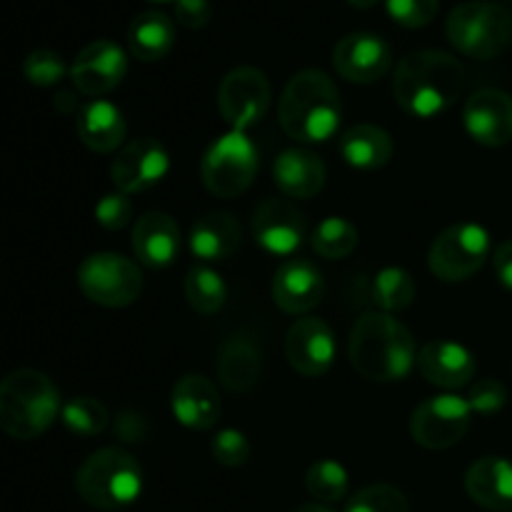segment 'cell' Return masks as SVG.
<instances>
[{
    "instance_id": "cell-1",
    "label": "cell",
    "mask_w": 512,
    "mask_h": 512,
    "mask_svg": "<svg viewBox=\"0 0 512 512\" xmlns=\"http://www.w3.org/2000/svg\"><path fill=\"white\" fill-rule=\"evenodd\" d=\"M463 88V63L445 50H415L395 68V100L415 118H435L448 110L460 98Z\"/></svg>"
},
{
    "instance_id": "cell-2",
    "label": "cell",
    "mask_w": 512,
    "mask_h": 512,
    "mask_svg": "<svg viewBox=\"0 0 512 512\" xmlns=\"http://www.w3.org/2000/svg\"><path fill=\"white\" fill-rule=\"evenodd\" d=\"M348 355L353 368L375 383L408 378L413 365L418 363L413 333L390 313H365L353 325Z\"/></svg>"
},
{
    "instance_id": "cell-3",
    "label": "cell",
    "mask_w": 512,
    "mask_h": 512,
    "mask_svg": "<svg viewBox=\"0 0 512 512\" xmlns=\"http://www.w3.org/2000/svg\"><path fill=\"white\" fill-rule=\"evenodd\" d=\"M278 115L288 138L323 143L333 138L343 118L338 85L323 70H300L285 85Z\"/></svg>"
},
{
    "instance_id": "cell-4",
    "label": "cell",
    "mask_w": 512,
    "mask_h": 512,
    "mask_svg": "<svg viewBox=\"0 0 512 512\" xmlns=\"http://www.w3.org/2000/svg\"><path fill=\"white\" fill-rule=\"evenodd\" d=\"M63 413L53 380L33 368L13 370L0 385V428L13 440H35Z\"/></svg>"
},
{
    "instance_id": "cell-5",
    "label": "cell",
    "mask_w": 512,
    "mask_h": 512,
    "mask_svg": "<svg viewBox=\"0 0 512 512\" xmlns=\"http://www.w3.org/2000/svg\"><path fill=\"white\" fill-rule=\"evenodd\" d=\"M75 490L95 510H123L143 493V468L120 448H100L75 473Z\"/></svg>"
},
{
    "instance_id": "cell-6",
    "label": "cell",
    "mask_w": 512,
    "mask_h": 512,
    "mask_svg": "<svg viewBox=\"0 0 512 512\" xmlns=\"http://www.w3.org/2000/svg\"><path fill=\"white\" fill-rule=\"evenodd\" d=\"M445 35L468 58L490 60L510 45L512 13L493 0H468L450 10Z\"/></svg>"
},
{
    "instance_id": "cell-7",
    "label": "cell",
    "mask_w": 512,
    "mask_h": 512,
    "mask_svg": "<svg viewBox=\"0 0 512 512\" xmlns=\"http://www.w3.org/2000/svg\"><path fill=\"white\" fill-rule=\"evenodd\" d=\"M258 173V150L253 140L240 130L220 135L203 155L200 178L203 185L218 198H238L250 188Z\"/></svg>"
},
{
    "instance_id": "cell-8",
    "label": "cell",
    "mask_w": 512,
    "mask_h": 512,
    "mask_svg": "<svg viewBox=\"0 0 512 512\" xmlns=\"http://www.w3.org/2000/svg\"><path fill=\"white\" fill-rule=\"evenodd\" d=\"M78 288L90 303L103 308H128L143 293V273L118 253H95L78 268Z\"/></svg>"
},
{
    "instance_id": "cell-9",
    "label": "cell",
    "mask_w": 512,
    "mask_h": 512,
    "mask_svg": "<svg viewBox=\"0 0 512 512\" xmlns=\"http://www.w3.org/2000/svg\"><path fill=\"white\" fill-rule=\"evenodd\" d=\"M488 253V230L475 223L450 225L430 245V273L443 280V283H460V280L473 278L483 268Z\"/></svg>"
},
{
    "instance_id": "cell-10",
    "label": "cell",
    "mask_w": 512,
    "mask_h": 512,
    "mask_svg": "<svg viewBox=\"0 0 512 512\" xmlns=\"http://www.w3.org/2000/svg\"><path fill=\"white\" fill-rule=\"evenodd\" d=\"M273 98L268 75L253 65L233 68L218 88V110L233 130H245L265 118Z\"/></svg>"
},
{
    "instance_id": "cell-11",
    "label": "cell",
    "mask_w": 512,
    "mask_h": 512,
    "mask_svg": "<svg viewBox=\"0 0 512 512\" xmlns=\"http://www.w3.org/2000/svg\"><path fill=\"white\" fill-rule=\"evenodd\" d=\"M470 408L468 398L458 395H435L420 403L410 418V435L418 445L428 450L453 448L455 443L465 438L470 428Z\"/></svg>"
},
{
    "instance_id": "cell-12",
    "label": "cell",
    "mask_w": 512,
    "mask_h": 512,
    "mask_svg": "<svg viewBox=\"0 0 512 512\" xmlns=\"http://www.w3.org/2000/svg\"><path fill=\"white\" fill-rule=\"evenodd\" d=\"M168 165L170 158L165 145L145 135V138H135L120 148L110 165V178L120 193L135 195L160 183L168 173Z\"/></svg>"
},
{
    "instance_id": "cell-13",
    "label": "cell",
    "mask_w": 512,
    "mask_h": 512,
    "mask_svg": "<svg viewBox=\"0 0 512 512\" xmlns=\"http://www.w3.org/2000/svg\"><path fill=\"white\" fill-rule=\"evenodd\" d=\"M128 73V55L113 40H93L75 55L70 80L88 98H100L118 88Z\"/></svg>"
},
{
    "instance_id": "cell-14",
    "label": "cell",
    "mask_w": 512,
    "mask_h": 512,
    "mask_svg": "<svg viewBox=\"0 0 512 512\" xmlns=\"http://www.w3.org/2000/svg\"><path fill=\"white\" fill-rule=\"evenodd\" d=\"M333 65L348 83L368 85L388 73L393 65V50L380 35L348 33L335 43Z\"/></svg>"
},
{
    "instance_id": "cell-15",
    "label": "cell",
    "mask_w": 512,
    "mask_h": 512,
    "mask_svg": "<svg viewBox=\"0 0 512 512\" xmlns=\"http://www.w3.org/2000/svg\"><path fill=\"white\" fill-rule=\"evenodd\" d=\"M463 123L470 138L485 148H500L512 140V95L498 88H483L465 103Z\"/></svg>"
},
{
    "instance_id": "cell-16",
    "label": "cell",
    "mask_w": 512,
    "mask_h": 512,
    "mask_svg": "<svg viewBox=\"0 0 512 512\" xmlns=\"http://www.w3.org/2000/svg\"><path fill=\"white\" fill-rule=\"evenodd\" d=\"M285 358L295 373L320 378L335 360V335L320 318H300L285 335Z\"/></svg>"
},
{
    "instance_id": "cell-17",
    "label": "cell",
    "mask_w": 512,
    "mask_h": 512,
    "mask_svg": "<svg viewBox=\"0 0 512 512\" xmlns=\"http://www.w3.org/2000/svg\"><path fill=\"white\" fill-rule=\"evenodd\" d=\"M253 235L273 255H293L303 245L305 218L290 200L268 198L255 208Z\"/></svg>"
},
{
    "instance_id": "cell-18",
    "label": "cell",
    "mask_w": 512,
    "mask_h": 512,
    "mask_svg": "<svg viewBox=\"0 0 512 512\" xmlns=\"http://www.w3.org/2000/svg\"><path fill=\"white\" fill-rule=\"evenodd\" d=\"M323 275L310 260H285L273 280V300L283 313L303 315L323 300Z\"/></svg>"
},
{
    "instance_id": "cell-19",
    "label": "cell",
    "mask_w": 512,
    "mask_h": 512,
    "mask_svg": "<svg viewBox=\"0 0 512 512\" xmlns=\"http://www.w3.org/2000/svg\"><path fill=\"white\" fill-rule=\"evenodd\" d=\"M170 405H173V415L178 418V423L190 430H210L223 413L218 388L198 373L183 375L173 385Z\"/></svg>"
},
{
    "instance_id": "cell-20",
    "label": "cell",
    "mask_w": 512,
    "mask_h": 512,
    "mask_svg": "<svg viewBox=\"0 0 512 512\" xmlns=\"http://www.w3.org/2000/svg\"><path fill=\"white\" fill-rule=\"evenodd\" d=\"M183 235L173 215L150 210L135 220L133 250L135 258L148 268H168L180 253Z\"/></svg>"
},
{
    "instance_id": "cell-21",
    "label": "cell",
    "mask_w": 512,
    "mask_h": 512,
    "mask_svg": "<svg viewBox=\"0 0 512 512\" xmlns=\"http://www.w3.org/2000/svg\"><path fill=\"white\" fill-rule=\"evenodd\" d=\"M418 368L428 383L455 390L473 380L475 358L465 345L453 340H430L420 348Z\"/></svg>"
},
{
    "instance_id": "cell-22",
    "label": "cell",
    "mask_w": 512,
    "mask_h": 512,
    "mask_svg": "<svg viewBox=\"0 0 512 512\" xmlns=\"http://www.w3.org/2000/svg\"><path fill=\"white\" fill-rule=\"evenodd\" d=\"M465 490L480 508L495 512L512 510V463L498 455L475 460L465 473Z\"/></svg>"
},
{
    "instance_id": "cell-23",
    "label": "cell",
    "mask_w": 512,
    "mask_h": 512,
    "mask_svg": "<svg viewBox=\"0 0 512 512\" xmlns=\"http://www.w3.org/2000/svg\"><path fill=\"white\" fill-rule=\"evenodd\" d=\"M275 185L283 190L288 198L308 200L315 198L325 188L328 168L313 150L290 148L278 155L273 165Z\"/></svg>"
},
{
    "instance_id": "cell-24",
    "label": "cell",
    "mask_w": 512,
    "mask_h": 512,
    "mask_svg": "<svg viewBox=\"0 0 512 512\" xmlns=\"http://www.w3.org/2000/svg\"><path fill=\"white\" fill-rule=\"evenodd\" d=\"M240 223L225 210H210L195 220L190 230V250L195 258L205 263H220V260L233 258L240 248Z\"/></svg>"
},
{
    "instance_id": "cell-25",
    "label": "cell",
    "mask_w": 512,
    "mask_h": 512,
    "mask_svg": "<svg viewBox=\"0 0 512 512\" xmlns=\"http://www.w3.org/2000/svg\"><path fill=\"white\" fill-rule=\"evenodd\" d=\"M263 373V355L248 335H230L218 353V378L230 393H248Z\"/></svg>"
},
{
    "instance_id": "cell-26",
    "label": "cell",
    "mask_w": 512,
    "mask_h": 512,
    "mask_svg": "<svg viewBox=\"0 0 512 512\" xmlns=\"http://www.w3.org/2000/svg\"><path fill=\"white\" fill-rule=\"evenodd\" d=\"M128 125L123 113L108 100H93L78 115V138L95 153H113L123 145Z\"/></svg>"
},
{
    "instance_id": "cell-27",
    "label": "cell",
    "mask_w": 512,
    "mask_h": 512,
    "mask_svg": "<svg viewBox=\"0 0 512 512\" xmlns=\"http://www.w3.org/2000/svg\"><path fill=\"white\" fill-rule=\"evenodd\" d=\"M340 155L358 170H380L393 158V138L380 125H353L340 138Z\"/></svg>"
},
{
    "instance_id": "cell-28",
    "label": "cell",
    "mask_w": 512,
    "mask_h": 512,
    "mask_svg": "<svg viewBox=\"0 0 512 512\" xmlns=\"http://www.w3.org/2000/svg\"><path fill=\"white\" fill-rule=\"evenodd\" d=\"M175 45V23L163 10H143L128 25V48L143 63L163 60Z\"/></svg>"
},
{
    "instance_id": "cell-29",
    "label": "cell",
    "mask_w": 512,
    "mask_h": 512,
    "mask_svg": "<svg viewBox=\"0 0 512 512\" xmlns=\"http://www.w3.org/2000/svg\"><path fill=\"white\" fill-rule=\"evenodd\" d=\"M185 300L190 308L200 315L218 313L228 298V288H225L223 278L215 270L205 268V265H195L185 275Z\"/></svg>"
},
{
    "instance_id": "cell-30",
    "label": "cell",
    "mask_w": 512,
    "mask_h": 512,
    "mask_svg": "<svg viewBox=\"0 0 512 512\" xmlns=\"http://www.w3.org/2000/svg\"><path fill=\"white\" fill-rule=\"evenodd\" d=\"M373 300L383 313H398L415 300V278L405 268H383L373 280Z\"/></svg>"
},
{
    "instance_id": "cell-31",
    "label": "cell",
    "mask_w": 512,
    "mask_h": 512,
    "mask_svg": "<svg viewBox=\"0 0 512 512\" xmlns=\"http://www.w3.org/2000/svg\"><path fill=\"white\" fill-rule=\"evenodd\" d=\"M358 248V230L345 218H325L313 233V250L325 260H343Z\"/></svg>"
},
{
    "instance_id": "cell-32",
    "label": "cell",
    "mask_w": 512,
    "mask_h": 512,
    "mask_svg": "<svg viewBox=\"0 0 512 512\" xmlns=\"http://www.w3.org/2000/svg\"><path fill=\"white\" fill-rule=\"evenodd\" d=\"M63 418L65 428L75 435H83V438H93V435L103 433L110 423L108 408H105L100 400L90 398V395H78V398L68 400L63 405Z\"/></svg>"
},
{
    "instance_id": "cell-33",
    "label": "cell",
    "mask_w": 512,
    "mask_h": 512,
    "mask_svg": "<svg viewBox=\"0 0 512 512\" xmlns=\"http://www.w3.org/2000/svg\"><path fill=\"white\" fill-rule=\"evenodd\" d=\"M305 488L318 503H338L348 495V470L335 460H318L305 473Z\"/></svg>"
},
{
    "instance_id": "cell-34",
    "label": "cell",
    "mask_w": 512,
    "mask_h": 512,
    "mask_svg": "<svg viewBox=\"0 0 512 512\" xmlns=\"http://www.w3.org/2000/svg\"><path fill=\"white\" fill-rule=\"evenodd\" d=\"M345 512H410V505L403 490L378 483L355 493L345 505Z\"/></svg>"
},
{
    "instance_id": "cell-35",
    "label": "cell",
    "mask_w": 512,
    "mask_h": 512,
    "mask_svg": "<svg viewBox=\"0 0 512 512\" xmlns=\"http://www.w3.org/2000/svg\"><path fill=\"white\" fill-rule=\"evenodd\" d=\"M65 73H70L65 68L63 58H60L55 50L50 48H38L33 53L25 55L23 60V75L30 85H38V88H50V85H58L65 78Z\"/></svg>"
},
{
    "instance_id": "cell-36",
    "label": "cell",
    "mask_w": 512,
    "mask_h": 512,
    "mask_svg": "<svg viewBox=\"0 0 512 512\" xmlns=\"http://www.w3.org/2000/svg\"><path fill=\"white\" fill-rule=\"evenodd\" d=\"M385 5L390 18L405 28H425L440 10V0H385Z\"/></svg>"
},
{
    "instance_id": "cell-37",
    "label": "cell",
    "mask_w": 512,
    "mask_h": 512,
    "mask_svg": "<svg viewBox=\"0 0 512 512\" xmlns=\"http://www.w3.org/2000/svg\"><path fill=\"white\" fill-rule=\"evenodd\" d=\"M210 450H213V458L218 460L223 468H240V465L248 463L250 458L248 438L235 428L220 430L213 438V443H210Z\"/></svg>"
},
{
    "instance_id": "cell-38",
    "label": "cell",
    "mask_w": 512,
    "mask_h": 512,
    "mask_svg": "<svg viewBox=\"0 0 512 512\" xmlns=\"http://www.w3.org/2000/svg\"><path fill=\"white\" fill-rule=\"evenodd\" d=\"M130 218H133V203L120 190L103 195L98 200V205H95V220L105 230H123L130 223Z\"/></svg>"
},
{
    "instance_id": "cell-39",
    "label": "cell",
    "mask_w": 512,
    "mask_h": 512,
    "mask_svg": "<svg viewBox=\"0 0 512 512\" xmlns=\"http://www.w3.org/2000/svg\"><path fill=\"white\" fill-rule=\"evenodd\" d=\"M505 400H508L505 385L495 378H483L480 383H475L468 395V403L470 408H473V413L483 415H493L498 413V410H503Z\"/></svg>"
},
{
    "instance_id": "cell-40",
    "label": "cell",
    "mask_w": 512,
    "mask_h": 512,
    "mask_svg": "<svg viewBox=\"0 0 512 512\" xmlns=\"http://www.w3.org/2000/svg\"><path fill=\"white\" fill-rule=\"evenodd\" d=\"M213 18L210 0H175V20L188 30H200Z\"/></svg>"
},
{
    "instance_id": "cell-41",
    "label": "cell",
    "mask_w": 512,
    "mask_h": 512,
    "mask_svg": "<svg viewBox=\"0 0 512 512\" xmlns=\"http://www.w3.org/2000/svg\"><path fill=\"white\" fill-rule=\"evenodd\" d=\"M113 433L123 443H143L148 438V420L135 410H123V413L115 415Z\"/></svg>"
},
{
    "instance_id": "cell-42",
    "label": "cell",
    "mask_w": 512,
    "mask_h": 512,
    "mask_svg": "<svg viewBox=\"0 0 512 512\" xmlns=\"http://www.w3.org/2000/svg\"><path fill=\"white\" fill-rule=\"evenodd\" d=\"M493 265L500 283L512 290V240H505V243L498 245V250L493 255Z\"/></svg>"
},
{
    "instance_id": "cell-43",
    "label": "cell",
    "mask_w": 512,
    "mask_h": 512,
    "mask_svg": "<svg viewBox=\"0 0 512 512\" xmlns=\"http://www.w3.org/2000/svg\"><path fill=\"white\" fill-rule=\"evenodd\" d=\"M53 105L55 110L65 115L75 113L78 110V95H75V90H60V93L53 95Z\"/></svg>"
},
{
    "instance_id": "cell-44",
    "label": "cell",
    "mask_w": 512,
    "mask_h": 512,
    "mask_svg": "<svg viewBox=\"0 0 512 512\" xmlns=\"http://www.w3.org/2000/svg\"><path fill=\"white\" fill-rule=\"evenodd\" d=\"M293 512H333V510L325 508L323 503H308V505H300V508L293 510Z\"/></svg>"
},
{
    "instance_id": "cell-45",
    "label": "cell",
    "mask_w": 512,
    "mask_h": 512,
    "mask_svg": "<svg viewBox=\"0 0 512 512\" xmlns=\"http://www.w3.org/2000/svg\"><path fill=\"white\" fill-rule=\"evenodd\" d=\"M345 3H350V5H353V8L365 10V8H373V5L378 3V0H345Z\"/></svg>"
},
{
    "instance_id": "cell-46",
    "label": "cell",
    "mask_w": 512,
    "mask_h": 512,
    "mask_svg": "<svg viewBox=\"0 0 512 512\" xmlns=\"http://www.w3.org/2000/svg\"><path fill=\"white\" fill-rule=\"evenodd\" d=\"M158 3H163V0H158Z\"/></svg>"
}]
</instances>
